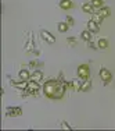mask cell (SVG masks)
<instances>
[{"instance_id": "cell-8", "label": "cell", "mask_w": 115, "mask_h": 131, "mask_svg": "<svg viewBox=\"0 0 115 131\" xmlns=\"http://www.w3.org/2000/svg\"><path fill=\"white\" fill-rule=\"evenodd\" d=\"M43 78V73L40 70H35L32 74H31V78L29 81H35V82H39V81H42Z\"/></svg>"}, {"instance_id": "cell-19", "label": "cell", "mask_w": 115, "mask_h": 131, "mask_svg": "<svg viewBox=\"0 0 115 131\" xmlns=\"http://www.w3.org/2000/svg\"><path fill=\"white\" fill-rule=\"evenodd\" d=\"M98 13L105 18V17H108V15L111 14V11H110V8H107V7H101V8H98Z\"/></svg>"}, {"instance_id": "cell-7", "label": "cell", "mask_w": 115, "mask_h": 131, "mask_svg": "<svg viewBox=\"0 0 115 131\" xmlns=\"http://www.w3.org/2000/svg\"><path fill=\"white\" fill-rule=\"evenodd\" d=\"M11 86L20 89V91H25V89L28 88V81L20 80V82H11Z\"/></svg>"}, {"instance_id": "cell-10", "label": "cell", "mask_w": 115, "mask_h": 131, "mask_svg": "<svg viewBox=\"0 0 115 131\" xmlns=\"http://www.w3.org/2000/svg\"><path fill=\"white\" fill-rule=\"evenodd\" d=\"M33 48H35V45H33V36H32V34H31V36H29V39H28V42L25 43V52H26V53L32 52Z\"/></svg>"}, {"instance_id": "cell-20", "label": "cell", "mask_w": 115, "mask_h": 131, "mask_svg": "<svg viewBox=\"0 0 115 131\" xmlns=\"http://www.w3.org/2000/svg\"><path fill=\"white\" fill-rule=\"evenodd\" d=\"M80 86H82V81H78V80L72 81V88L75 91H80Z\"/></svg>"}, {"instance_id": "cell-22", "label": "cell", "mask_w": 115, "mask_h": 131, "mask_svg": "<svg viewBox=\"0 0 115 131\" xmlns=\"http://www.w3.org/2000/svg\"><path fill=\"white\" fill-rule=\"evenodd\" d=\"M65 23H67L68 24V25H74V18L72 17H69V15H68V17H67V21H65Z\"/></svg>"}, {"instance_id": "cell-2", "label": "cell", "mask_w": 115, "mask_h": 131, "mask_svg": "<svg viewBox=\"0 0 115 131\" xmlns=\"http://www.w3.org/2000/svg\"><path fill=\"white\" fill-rule=\"evenodd\" d=\"M90 75V71H89V66L88 64H80L78 67V77L80 80H88Z\"/></svg>"}, {"instance_id": "cell-24", "label": "cell", "mask_w": 115, "mask_h": 131, "mask_svg": "<svg viewBox=\"0 0 115 131\" xmlns=\"http://www.w3.org/2000/svg\"><path fill=\"white\" fill-rule=\"evenodd\" d=\"M68 43H71V45H75V43H76V40L74 39V38H68Z\"/></svg>"}, {"instance_id": "cell-12", "label": "cell", "mask_w": 115, "mask_h": 131, "mask_svg": "<svg viewBox=\"0 0 115 131\" xmlns=\"http://www.w3.org/2000/svg\"><path fill=\"white\" fill-rule=\"evenodd\" d=\"M90 86H92V81L83 80V81H82V86H80V91H82V92H86L88 89H90Z\"/></svg>"}, {"instance_id": "cell-17", "label": "cell", "mask_w": 115, "mask_h": 131, "mask_svg": "<svg viewBox=\"0 0 115 131\" xmlns=\"http://www.w3.org/2000/svg\"><path fill=\"white\" fill-rule=\"evenodd\" d=\"M90 3L93 4V7H94V8H101V7H104V2H103V0H92Z\"/></svg>"}, {"instance_id": "cell-16", "label": "cell", "mask_w": 115, "mask_h": 131, "mask_svg": "<svg viewBox=\"0 0 115 131\" xmlns=\"http://www.w3.org/2000/svg\"><path fill=\"white\" fill-rule=\"evenodd\" d=\"M80 38H82L83 40H88V42H89V40L92 39V34H90V31L89 29L88 31H83V32L80 34Z\"/></svg>"}, {"instance_id": "cell-1", "label": "cell", "mask_w": 115, "mask_h": 131, "mask_svg": "<svg viewBox=\"0 0 115 131\" xmlns=\"http://www.w3.org/2000/svg\"><path fill=\"white\" fill-rule=\"evenodd\" d=\"M64 91H65V86L57 80L47 81V82L43 85V92H45V95L49 96V98H51V99L61 98Z\"/></svg>"}, {"instance_id": "cell-15", "label": "cell", "mask_w": 115, "mask_h": 131, "mask_svg": "<svg viewBox=\"0 0 115 131\" xmlns=\"http://www.w3.org/2000/svg\"><path fill=\"white\" fill-rule=\"evenodd\" d=\"M92 20H93V21H96V23H97L98 25H100V24L103 23V20H104V17H103L100 13H96V14H93Z\"/></svg>"}, {"instance_id": "cell-14", "label": "cell", "mask_w": 115, "mask_h": 131, "mask_svg": "<svg viewBox=\"0 0 115 131\" xmlns=\"http://www.w3.org/2000/svg\"><path fill=\"white\" fill-rule=\"evenodd\" d=\"M93 4L92 3H85V4L82 6V10L85 11V13H93Z\"/></svg>"}, {"instance_id": "cell-6", "label": "cell", "mask_w": 115, "mask_h": 131, "mask_svg": "<svg viewBox=\"0 0 115 131\" xmlns=\"http://www.w3.org/2000/svg\"><path fill=\"white\" fill-rule=\"evenodd\" d=\"M40 36H42V39L45 40V42H47V43H54L55 42V38L54 36L51 35L50 32H47V31H42V32H40Z\"/></svg>"}, {"instance_id": "cell-23", "label": "cell", "mask_w": 115, "mask_h": 131, "mask_svg": "<svg viewBox=\"0 0 115 131\" xmlns=\"http://www.w3.org/2000/svg\"><path fill=\"white\" fill-rule=\"evenodd\" d=\"M61 128H63V130H71V127L68 126V123H65V121H64V123L61 124Z\"/></svg>"}, {"instance_id": "cell-9", "label": "cell", "mask_w": 115, "mask_h": 131, "mask_svg": "<svg viewBox=\"0 0 115 131\" xmlns=\"http://www.w3.org/2000/svg\"><path fill=\"white\" fill-rule=\"evenodd\" d=\"M88 29L90 31V32H98V24L96 23V21H93V20H90L89 23H88Z\"/></svg>"}, {"instance_id": "cell-13", "label": "cell", "mask_w": 115, "mask_h": 131, "mask_svg": "<svg viewBox=\"0 0 115 131\" xmlns=\"http://www.w3.org/2000/svg\"><path fill=\"white\" fill-rule=\"evenodd\" d=\"M60 7L63 8V10H68V8L72 7V3H71V0H61Z\"/></svg>"}, {"instance_id": "cell-3", "label": "cell", "mask_w": 115, "mask_h": 131, "mask_svg": "<svg viewBox=\"0 0 115 131\" xmlns=\"http://www.w3.org/2000/svg\"><path fill=\"white\" fill-rule=\"evenodd\" d=\"M6 114H7L8 117H17V116H21V114H22V110H21V107L10 106V107L6 109Z\"/></svg>"}, {"instance_id": "cell-21", "label": "cell", "mask_w": 115, "mask_h": 131, "mask_svg": "<svg viewBox=\"0 0 115 131\" xmlns=\"http://www.w3.org/2000/svg\"><path fill=\"white\" fill-rule=\"evenodd\" d=\"M98 48L100 49H107L108 48V40L107 39H100L98 40Z\"/></svg>"}, {"instance_id": "cell-11", "label": "cell", "mask_w": 115, "mask_h": 131, "mask_svg": "<svg viewBox=\"0 0 115 131\" xmlns=\"http://www.w3.org/2000/svg\"><path fill=\"white\" fill-rule=\"evenodd\" d=\"M18 77H20V80H24V81H29L31 78V74L28 70H21L20 73H18Z\"/></svg>"}, {"instance_id": "cell-5", "label": "cell", "mask_w": 115, "mask_h": 131, "mask_svg": "<svg viewBox=\"0 0 115 131\" xmlns=\"http://www.w3.org/2000/svg\"><path fill=\"white\" fill-rule=\"evenodd\" d=\"M100 78L104 81V84H108L112 78V75H111V73L107 70V68H101L100 70Z\"/></svg>"}, {"instance_id": "cell-4", "label": "cell", "mask_w": 115, "mask_h": 131, "mask_svg": "<svg viewBox=\"0 0 115 131\" xmlns=\"http://www.w3.org/2000/svg\"><path fill=\"white\" fill-rule=\"evenodd\" d=\"M39 89H40L39 82H35V81H29V82H28V88H26V91L29 92L31 95H38Z\"/></svg>"}, {"instance_id": "cell-18", "label": "cell", "mask_w": 115, "mask_h": 131, "mask_svg": "<svg viewBox=\"0 0 115 131\" xmlns=\"http://www.w3.org/2000/svg\"><path fill=\"white\" fill-rule=\"evenodd\" d=\"M68 28H69V25H68L67 23H58V31H60V32H67L68 31Z\"/></svg>"}]
</instances>
